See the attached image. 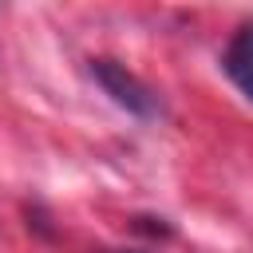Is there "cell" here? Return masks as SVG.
<instances>
[{
	"label": "cell",
	"instance_id": "1",
	"mask_svg": "<svg viewBox=\"0 0 253 253\" xmlns=\"http://www.w3.org/2000/svg\"><path fill=\"white\" fill-rule=\"evenodd\" d=\"M87 71H91V79L103 87V95H111V103L123 107L126 115H134V119H158V115H162V103H158L154 87H146V83H142L134 71H126L123 63L99 55V59H87Z\"/></svg>",
	"mask_w": 253,
	"mask_h": 253
},
{
	"label": "cell",
	"instance_id": "2",
	"mask_svg": "<svg viewBox=\"0 0 253 253\" xmlns=\"http://www.w3.org/2000/svg\"><path fill=\"white\" fill-rule=\"evenodd\" d=\"M221 71H225L229 83L253 103V20H245V24L229 36V43H225V51H221Z\"/></svg>",
	"mask_w": 253,
	"mask_h": 253
},
{
	"label": "cell",
	"instance_id": "3",
	"mask_svg": "<svg viewBox=\"0 0 253 253\" xmlns=\"http://www.w3.org/2000/svg\"><path fill=\"white\" fill-rule=\"evenodd\" d=\"M103 253H142V249H103Z\"/></svg>",
	"mask_w": 253,
	"mask_h": 253
}]
</instances>
